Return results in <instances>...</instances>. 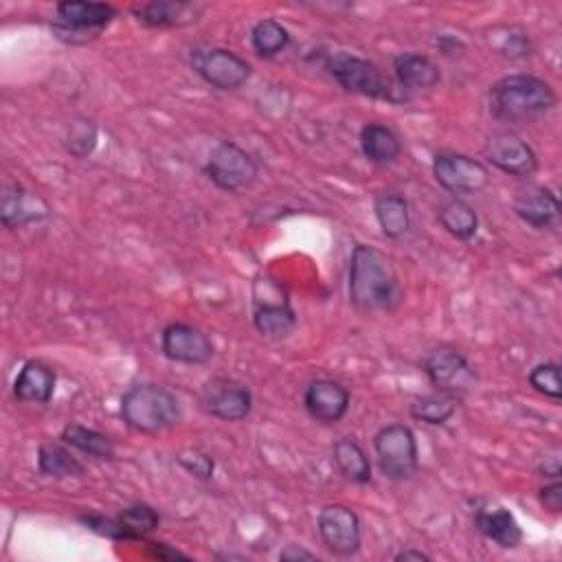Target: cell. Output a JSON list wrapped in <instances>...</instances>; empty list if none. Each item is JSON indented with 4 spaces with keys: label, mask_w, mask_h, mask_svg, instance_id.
Returning a JSON list of instances; mask_svg holds the SVG:
<instances>
[{
    "label": "cell",
    "mask_w": 562,
    "mask_h": 562,
    "mask_svg": "<svg viewBox=\"0 0 562 562\" xmlns=\"http://www.w3.org/2000/svg\"><path fill=\"white\" fill-rule=\"evenodd\" d=\"M349 303L360 312L391 310L400 299L391 261L373 246L356 244L349 259Z\"/></svg>",
    "instance_id": "6da1fadb"
},
{
    "label": "cell",
    "mask_w": 562,
    "mask_h": 562,
    "mask_svg": "<svg viewBox=\"0 0 562 562\" xmlns=\"http://www.w3.org/2000/svg\"><path fill=\"white\" fill-rule=\"evenodd\" d=\"M551 83L536 75L516 72L501 77L490 88V112L505 123H522L538 119L555 108Z\"/></svg>",
    "instance_id": "7a4b0ae2"
},
{
    "label": "cell",
    "mask_w": 562,
    "mask_h": 562,
    "mask_svg": "<svg viewBox=\"0 0 562 562\" xmlns=\"http://www.w3.org/2000/svg\"><path fill=\"white\" fill-rule=\"evenodd\" d=\"M121 417L132 430L156 435L176 426L182 419V408L169 389L154 382H143L123 393Z\"/></svg>",
    "instance_id": "3957f363"
},
{
    "label": "cell",
    "mask_w": 562,
    "mask_h": 562,
    "mask_svg": "<svg viewBox=\"0 0 562 562\" xmlns=\"http://www.w3.org/2000/svg\"><path fill=\"white\" fill-rule=\"evenodd\" d=\"M325 68L334 77V81L347 92L369 99L397 101L391 79L373 61L364 57L338 50L325 59Z\"/></svg>",
    "instance_id": "277c9868"
},
{
    "label": "cell",
    "mask_w": 562,
    "mask_h": 562,
    "mask_svg": "<svg viewBox=\"0 0 562 562\" xmlns=\"http://www.w3.org/2000/svg\"><path fill=\"white\" fill-rule=\"evenodd\" d=\"M252 325L266 338H288L296 327V312L285 290L268 274L252 283Z\"/></svg>",
    "instance_id": "5b68a950"
},
{
    "label": "cell",
    "mask_w": 562,
    "mask_h": 562,
    "mask_svg": "<svg viewBox=\"0 0 562 562\" xmlns=\"http://www.w3.org/2000/svg\"><path fill=\"white\" fill-rule=\"evenodd\" d=\"M373 450L378 457L380 472L389 481H406L417 472L419 454H417V439L411 426L406 424L382 426L373 437Z\"/></svg>",
    "instance_id": "8992f818"
},
{
    "label": "cell",
    "mask_w": 562,
    "mask_h": 562,
    "mask_svg": "<svg viewBox=\"0 0 562 562\" xmlns=\"http://www.w3.org/2000/svg\"><path fill=\"white\" fill-rule=\"evenodd\" d=\"M57 22L53 31L59 40L70 44H81L94 40L114 18L116 9L108 2H83V0H66L55 7Z\"/></svg>",
    "instance_id": "52a82bcc"
},
{
    "label": "cell",
    "mask_w": 562,
    "mask_h": 562,
    "mask_svg": "<svg viewBox=\"0 0 562 562\" xmlns=\"http://www.w3.org/2000/svg\"><path fill=\"white\" fill-rule=\"evenodd\" d=\"M204 171L217 189L237 193V191H244L255 184V180L259 176V165L237 143L222 140L211 149Z\"/></svg>",
    "instance_id": "ba28073f"
},
{
    "label": "cell",
    "mask_w": 562,
    "mask_h": 562,
    "mask_svg": "<svg viewBox=\"0 0 562 562\" xmlns=\"http://www.w3.org/2000/svg\"><path fill=\"white\" fill-rule=\"evenodd\" d=\"M191 66L211 88L217 90H237L252 75L250 61L220 46L191 50Z\"/></svg>",
    "instance_id": "9c48e42d"
},
{
    "label": "cell",
    "mask_w": 562,
    "mask_h": 562,
    "mask_svg": "<svg viewBox=\"0 0 562 562\" xmlns=\"http://www.w3.org/2000/svg\"><path fill=\"white\" fill-rule=\"evenodd\" d=\"M432 176L452 195H474L490 184L487 167L465 154L439 151L432 158Z\"/></svg>",
    "instance_id": "30bf717a"
},
{
    "label": "cell",
    "mask_w": 562,
    "mask_h": 562,
    "mask_svg": "<svg viewBox=\"0 0 562 562\" xmlns=\"http://www.w3.org/2000/svg\"><path fill=\"white\" fill-rule=\"evenodd\" d=\"M316 529L325 549L336 558H349L358 553L362 542V527L358 514L340 503L325 505L318 512Z\"/></svg>",
    "instance_id": "8fae6325"
},
{
    "label": "cell",
    "mask_w": 562,
    "mask_h": 562,
    "mask_svg": "<svg viewBox=\"0 0 562 562\" xmlns=\"http://www.w3.org/2000/svg\"><path fill=\"white\" fill-rule=\"evenodd\" d=\"M483 151L485 158L507 176L527 180L538 171V156L531 145L509 130L490 134Z\"/></svg>",
    "instance_id": "7c38bea8"
},
{
    "label": "cell",
    "mask_w": 562,
    "mask_h": 562,
    "mask_svg": "<svg viewBox=\"0 0 562 562\" xmlns=\"http://www.w3.org/2000/svg\"><path fill=\"white\" fill-rule=\"evenodd\" d=\"M424 373L437 391L463 393L474 382V369L454 347H437L424 358Z\"/></svg>",
    "instance_id": "4fadbf2b"
},
{
    "label": "cell",
    "mask_w": 562,
    "mask_h": 562,
    "mask_svg": "<svg viewBox=\"0 0 562 562\" xmlns=\"http://www.w3.org/2000/svg\"><path fill=\"white\" fill-rule=\"evenodd\" d=\"M160 351L167 360L191 367L206 364L215 353L211 338L189 323L167 325L160 334Z\"/></svg>",
    "instance_id": "5bb4252c"
},
{
    "label": "cell",
    "mask_w": 562,
    "mask_h": 562,
    "mask_svg": "<svg viewBox=\"0 0 562 562\" xmlns=\"http://www.w3.org/2000/svg\"><path fill=\"white\" fill-rule=\"evenodd\" d=\"M202 408L222 422H241L252 411V393L246 384L235 380H213L200 397Z\"/></svg>",
    "instance_id": "9a60e30c"
},
{
    "label": "cell",
    "mask_w": 562,
    "mask_h": 562,
    "mask_svg": "<svg viewBox=\"0 0 562 562\" xmlns=\"http://www.w3.org/2000/svg\"><path fill=\"white\" fill-rule=\"evenodd\" d=\"M351 404L349 391L334 380L321 378L307 384L303 393V406L307 415L321 424H338Z\"/></svg>",
    "instance_id": "2e32d148"
},
{
    "label": "cell",
    "mask_w": 562,
    "mask_h": 562,
    "mask_svg": "<svg viewBox=\"0 0 562 562\" xmlns=\"http://www.w3.org/2000/svg\"><path fill=\"white\" fill-rule=\"evenodd\" d=\"M48 204L37 193L20 184H9L2 189L0 222L4 228H20L33 222H42L48 217Z\"/></svg>",
    "instance_id": "e0dca14e"
},
{
    "label": "cell",
    "mask_w": 562,
    "mask_h": 562,
    "mask_svg": "<svg viewBox=\"0 0 562 562\" xmlns=\"http://www.w3.org/2000/svg\"><path fill=\"white\" fill-rule=\"evenodd\" d=\"M204 11V4L189 0H154L132 9L134 18L149 29H173L195 22Z\"/></svg>",
    "instance_id": "ac0fdd59"
},
{
    "label": "cell",
    "mask_w": 562,
    "mask_h": 562,
    "mask_svg": "<svg viewBox=\"0 0 562 562\" xmlns=\"http://www.w3.org/2000/svg\"><path fill=\"white\" fill-rule=\"evenodd\" d=\"M514 213L533 228H549L560 215V202L551 189L529 187L514 198Z\"/></svg>",
    "instance_id": "d6986e66"
},
{
    "label": "cell",
    "mask_w": 562,
    "mask_h": 562,
    "mask_svg": "<svg viewBox=\"0 0 562 562\" xmlns=\"http://www.w3.org/2000/svg\"><path fill=\"white\" fill-rule=\"evenodd\" d=\"M474 522H476V529L487 540H492L494 544H498L503 549H514L522 540V529L516 522L514 514L501 505H485V507L476 509Z\"/></svg>",
    "instance_id": "ffe728a7"
},
{
    "label": "cell",
    "mask_w": 562,
    "mask_h": 562,
    "mask_svg": "<svg viewBox=\"0 0 562 562\" xmlns=\"http://www.w3.org/2000/svg\"><path fill=\"white\" fill-rule=\"evenodd\" d=\"M393 72L404 90H430L439 83V66L422 53H400L393 57Z\"/></svg>",
    "instance_id": "44dd1931"
},
{
    "label": "cell",
    "mask_w": 562,
    "mask_h": 562,
    "mask_svg": "<svg viewBox=\"0 0 562 562\" xmlns=\"http://www.w3.org/2000/svg\"><path fill=\"white\" fill-rule=\"evenodd\" d=\"M55 391V371L40 360H29L13 382V395L26 404H46Z\"/></svg>",
    "instance_id": "7402d4cb"
},
{
    "label": "cell",
    "mask_w": 562,
    "mask_h": 562,
    "mask_svg": "<svg viewBox=\"0 0 562 562\" xmlns=\"http://www.w3.org/2000/svg\"><path fill=\"white\" fill-rule=\"evenodd\" d=\"M373 213L380 231L389 239H400L411 228V206L408 200L397 191H382L373 200Z\"/></svg>",
    "instance_id": "603a6c76"
},
{
    "label": "cell",
    "mask_w": 562,
    "mask_h": 562,
    "mask_svg": "<svg viewBox=\"0 0 562 562\" xmlns=\"http://www.w3.org/2000/svg\"><path fill=\"white\" fill-rule=\"evenodd\" d=\"M360 149L369 162L391 165L400 158L402 143L391 127L382 123H367L360 130Z\"/></svg>",
    "instance_id": "cb8c5ba5"
},
{
    "label": "cell",
    "mask_w": 562,
    "mask_h": 562,
    "mask_svg": "<svg viewBox=\"0 0 562 562\" xmlns=\"http://www.w3.org/2000/svg\"><path fill=\"white\" fill-rule=\"evenodd\" d=\"M334 463L338 472L351 483L362 485L371 481V461L353 437H342L334 443Z\"/></svg>",
    "instance_id": "d4e9b609"
},
{
    "label": "cell",
    "mask_w": 562,
    "mask_h": 562,
    "mask_svg": "<svg viewBox=\"0 0 562 562\" xmlns=\"http://www.w3.org/2000/svg\"><path fill=\"white\" fill-rule=\"evenodd\" d=\"M37 470L44 476L53 479H68V476H81L83 463L61 443H42L37 450Z\"/></svg>",
    "instance_id": "484cf974"
},
{
    "label": "cell",
    "mask_w": 562,
    "mask_h": 562,
    "mask_svg": "<svg viewBox=\"0 0 562 562\" xmlns=\"http://www.w3.org/2000/svg\"><path fill=\"white\" fill-rule=\"evenodd\" d=\"M61 441L92 459H103V461H110L114 459V443L110 437H105L103 432L99 430H92V428H86L81 424H68L64 426L61 430Z\"/></svg>",
    "instance_id": "4316f807"
},
{
    "label": "cell",
    "mask_w": 562,
    "mask_h": 562,
    "mask_svg": "<svg viewBox=\"0 0 562 562\" xmlns=\"http://www.w3.org/2000/svg\"><path fill=\"white\" fill-rule=\"evenodd\" d=\"M437 217H439V224L443 226V231L450 233L457 239L465 241V239H472L476 235L479 215L468 202H463L459 198L448 200L446 204H441Z\"/></svg>",
    "instance_id": "83f0119b"
},
{
    "label": "cell",
    "mask_w": 562,
    "mask_h": 562,
    "mask_svg": "<svg viewBox=\"0 0 562 562\" xmlns=\"http://www.w3.org/2000/svg\"><path fill=\"white\" fill-rule=\"evenodd\" d=\"M459 406V395L454 393H446V391H432L428 395H422L417 400H413L411 404V415L424 424L430 426H441L446 424L454 411Z\"/></svg>",
    "instance_id": "f1b7e54d"
},
{
    "label": "cell",
    "mask_w": 562,
    "mask_h": 562,
    "mask_svg": "<svg viewBox=\"0 0 562 562\" xmlns=\"http://www.w3.org/2000/svg\"><path fill=\"white\" fill-rule=\"evenodd\" d=\"M250 44H252V50L259 55V57H274L279 53H283L290 44V31L272 20V18H263L259 20L252 31H250Z\"/></svg>",
    "instance_id": "f546056e"
},
{
    "label": "cell",
    "mask_w": 562,
    "mask_h": 562,
    "mask_svg": "<svg viewBox=\"0 0 562 562\" xmlns=\"http://www.w3.org/2000/svg\"><path fill=\"white\" fill-rule=\"evenodd\" d=\"M116 520L123 527L125 538L127 540H136V538H143V536L151 533L158 527L160 516L156 514L154 507H149L145 503H134V505L121 509Z\"/></svg>",
    "instance_id": "4dcf8cb0"
},
{
    "label": "cell",
    "mask_w": 562,
    "mask_h": 562,
    "mask_svg": "<svg viewBox=\"0 0 562 562\" xmlns=\"http://www.w3.org/2000/svg\"><path fill=\"white\" fill-rule=\"evenodd\" d=\"M529 384L533 391L551 397L553 402L562 400V382H560V364L558 362H540L529 371Z\"/></svg>",
    "instance_id": "1f68e13d"
},
{
    "label": "cell",
    "mask_w": 562,
    "mask_h": 562,
    "mask_svg": "<svg viewBox=\"0 0 562 562\" xmlns=\"http://www.w3.org/2000/svg\"><path fill=\"white\" fill-rule=\"evenodd\" d=\"M97 143V130L92 121H77L70 123L68 136H66V149L79 158L88 156L94 149Z\"/></svg>",
    "instance_id": "d6a6232c"
},
{
    "label": "cell",
    "mask_w": 562,
    "mask_h": 562,
    "mask_svg": "<svg viewBox=\"0 0 562 562\" xmlns=\"http://www.w3.org/2000/svg\"><path fill=\"white\" fill-rule=\"evenodd\" d=\"M178 463L193 476L198 479H211L213 474V459L204 452H198V450H184L180 452L178 457Z\"/></svg>",
    "instance_id": "836d02e7"
},
{
    "label": "cell",
    "mask_w": 562,
    "mask_h": 562,
    "mask_svg": "<svg viewBox=\"0 0 562 562\" xmlns=\"http://www.w3.org/2000/svg\"><path fill=\"white\" fill-rule=\"evenodd\" d=\"M540 503L544 505V509L558 514L562 509V483L555 479L553 483H547L544 487H540L538 492Z\"/></svg>",
    "instance_id": "e575fe53"
},
{
    "label": "cell",
    "mask_w": 562,
    "mask_h": 562,
    "mask_svg": "<svg viewBox=\"0 0 562 562\" xmlns=\"http://www.w3.org/2000/svg\"><path fill=\"white\" fill-rule=\"evenodd\" d=\"M279 560H288V562H299V560H316V553L299 547V544H288L285 549L279 551Z\"/></svg>",
    "instance_id": "d590c367"
},
{
    "label": "cell",
    "mask_w": 562,
    "mask_h": 562,
    "mask_svg": "<svg viewBox=\"0 0 562 562\" xmlns=\"http://www.w3.org/2000/svg\"><path fill=\"white\" fill-rule=\"evenodd\" d=\"M538 472H540V476L558 479V476H560V457H558V454L544 457V461L538 465Z\"/></svg>",
    "instance_id": "8d00e7d4"
},
{
    "label": "cell",
    "mask_w": 562,
    "mask_h": 562,
    "mask_svg": "<svg viewBox=\"0 0 562 562\" xmlns=\"http://www.w3.org/2000/svg\"><path fill=\"white\" fill-rule=\"evenodd\" d=\"M395 560L397 562H411V560H415V562H426V560H430V555H426L424 551H415V549H404V551H400V553H395Z\"/></svg>",
    "instance_id": "74e56055"
}]
</instances>
